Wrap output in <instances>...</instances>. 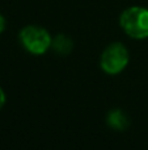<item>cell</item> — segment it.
<instances>
[{
  "label": "cell",
  "mask_w": 148,
  "mask_h": 150,
  "mask_svg": "<svg viewBox=\"0 0 148 150\" xmlns=\"http://www.w3.org/2000/svg\"><path fill=\"white\" fill-rule=\"evenodd\" d=\"M130 54L126 46L121 42H113L102 52L100 65L101 69L109 75L122 73L128 65Z\"/></svg>",
  "instance_id": "3957f363"
},
{
  "label": "cell",
  "mask_w": 148,
  "mask_h": 150,
  "mask_svg": "<svg viewBox=\"0 0 148 150\" xmlns=\"http://www.w3.org/2000/svg\"><path fill=\"white\" fill-rule=\"evenodd\" d=\"M20 41L29 53L36 55L45 54L52 44V38L49 32L37 25H28L21 29Z\"/></svg>",
  "instance_id": "7a4b0ae2"
},
{
  "label": "cell",
  "mask_w": 148,
  "mask_h": 150,
  "mask_svg": "<svg viewBox=\"0 0 148 150\" xmlns=\"http://www.w3.org/2000/svg\"><path fill=\"white\" fill-rule=\"evenodd\" d=\"M108 124L115 130H123L128 125V117L122 109H113L108 115Z\"/></svg>",
  "instance_id": "277c9868"
},
{
  "label": "cell",
  "mask_w": 148,
  "mask_h": 150,
  "mask_svg": "<svg viewBox=\"0 0 148 150\" xmlns=\"http://www.w3.org/2000/svg\"><path fill=\"white\" fill-rule=\"evenodd\" d=\"M121 28L127 36L135 40L148 37V9L144 7H130L119 17Z\"/></svg>",
  "instance_id": "6da1fadb"
},
{
  "label": "cell",
  "mask_w": 148,
  "mask_h": 150,
  "mask_svg": "<svg viewBox=\"0 0 148 150\" xmlns=\"http://www.w3.org/2000/svg\"><path fill=\"white\" fill-rule=\"evenodd\" d=\"M5 104V93L3 91V88L0 87V109L3 108V105Z\"/></svg>",
  "instance_id": "8992f818"
},
{
  "label": "cell",
  "mask_w": 148,
  "mask_h": 150,
  "mask_svg": "<svg viewBox=\"0 0 148 150\" xmlns=\"http://www.w3.org/2000/svg\"><path fill=\"white\" fill-rule=\"evenodd\" d=\"M51 46L54 47L58 53H60V54H67V53H70L71 49H72V41H71L67 36L59 34V36H57L52 40Z\"/></svg>",
  "instance_id": "5b68a950"
},
{
  "label": "cell",
  "mask_w": 148,
  "mask_h": 150,
  "mask_svg": "<svg viewBox=\"0 0 148 150\" xmlns=\"http://www.w3.org/2000/svg\"><path fill=\"white\" fill-rule=\"evenodd\" d=\"M4 29H5V18H4V16L0 13V33H3Z\"/></svg>",
  "instance_id": "52a82bcc"
}]
</instances>
